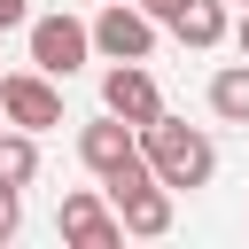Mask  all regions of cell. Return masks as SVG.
<instances>
[{"label":"cell","instance_id":"obj_1","mask_svg":"<svg viewBox=\"0 0 249 249\" xmlns=\"http://www.w3.org/2000/svg\"><path fill=\"white\" fill-rule=\"evenodd\" d=\"M140 163H148L171 195H187V187H210L218 148H210V132H195V124H179V117H148V124H140Z\"/></svg>","mask_w":249,"mask_h":249},{"label":"cell","instance_id":"obj_2","mask_svg":"<svg viewBox=\"0 0 249 249\" xmlns=\"http://www.w3.org/2000/svg\"><path fill=\"white\" fill-rule=\"evenodd\" d=\"M109 187V202H117V226L124 233H171V187L148 171V163H132V171H117V179H101Z\"/></svg>","mask_w":249,"mask_h":249},{"label":"cell","instance_id":"obj_3","mask_svg":"<svg viewBox=\"0 0 249 249\" xmlns=\"http://www.w3.org/2000/svg\"><path fill=\"white\" fill-rule=\"evenodd\" d=\"M86 54H93V31H86L78 16H31V70L70 78Z\"/></svg>","mask_w":249,"mask_h":249},{"label":"cell","instance_id":"obj_4","mask_svg":"<svg viewBox=\"0 0 249 249\" xmlns=\"http://www.w3.org/2000/svg\"><path fill=\"white\" fill-rule=\"evenodd\" d=\"M86 31H93V47H101L109 62H148V47H156V16L132 8V0H109Z\"/></svg>","mask_w":249,"mask_h":249},{"label":"cell","instance_id":"obj_5","mask_svg":"<svg viewBox=\"0 0 249 249\" xmlns=\"http://www.w3.org/2000/svg\"><path fill=\"white\" fill-rule=\"evenodd\" d=\"M0 117L23 124V132L62 124V93H54V78H47V70H8V78H0Z\"/></svg>","mask_w":249,"mask_h":249},{"label":"cell","instance_id":"obj_6","mask_svg":"<svg viewBox=\"0 0 249 249\" xmlns=\"http://www.w3.org/2000/svg\"><path fill=\"white\" fill-rule=\"evenodd\" d=\"M78 163H86L93 179H117V171H132V163H140V132H132L124 117H109V109H101V124H86V132H78Z\"/></svg>","mask_w":249,"mask_h":249},{"label":"cell","instance_id":"obj_7","mask_svg":"<svg viewBox=\"0 0 249 249\" xmlns=\"http://www.w3.org/2000/svg\"><path fill=\"white\" fill-rule=\"evenodd\" d=\"M101 109H109V117H124L132 132H140L148 117H163V93H156L148 62H117V70L101 78Z\"/></svg>","mask_w":249,"mask_h":249},{"label":"cell","instance_id":"obj_8","mask_svg":"<svg viewBox=\"0 0 249 249\" xmlns=\"http://www.w3.org/2000/svg\"><path fill=\"white\" fill-rule=\"evenodd\" d=\"M62 241H78V249H117L124 226H117V210H109L93 187H78V195H62Z\"/></svg>","mask_w":249,"mask_h":249},{"label":"cell","instance_id":"obj_9","mask_svg":"<svg viewBox=\"0 0 249 249\" xmlns=\"http://www.w3.org/2000/svg\"><path fill=\"white\" fill-rule=\"evenodd\" d=\"M163 23H171L179 47H218V39H226V0H179Z\"/></svg>","mask_w":249,"mask_h":249},{"label":"cell","instance_id":"obj_10","mask_svg":"<svg viewBox=\"0 0 249 249\" xmlns=\"http://www.w3.org/2000/svg\"><path fill=\"white\" fill-rule=\"evenodd\" d=\"M39 179V140L23 124H0V187H31Z\"/></svg>","mask_w":249,"mask_h":249},{"label":"cell","instance_id":"obj_11","mask_svg":"<svg viewBox=\"0 0 249 249\" xmlns=\"http://www.w3.org/2000/svg\"><path fill=\"white\" fill-rule=\"evenodd\" d=\"M210 109H218L226 124H249V62H226V70L210 78Z\"/></svg>","mask_w":249,"mask_h":249},{"label":"cell","instance_id":"obj_12","mask_svg":"<svg viewBox=\"0 0 249 249\" xmlns=\"http://www.w3.org/2000/svg\"><path fill=\"white\" fill-rule=\"evenodd\" d=\"M16 226H23V202H16V187H0V241H16Z\"/></svg>","mask_w":249,"mask_h":249},{"label":"cell","instance_id":"obj_13","mask_svg":"<svg viewBox=\"0 0 249 249\" xmlns=\"http://www.w3.org/2000/svg\"><path fill=\"white\" fill-rule=\"evenodd\" d=\"M16 23H31V0H0V31H16Z\"/></svg>","mask_w":249,"mask_h":249},{"label":"cell","instance_id":"obj_14","mask_svg":"<svg viewBox=\"0 0 249 249\" xmlns=\"http://www.w3.org/2000/svg\"><path fill=\"white\" fill-rule=\"evenodd\" d=\"M132 8H148V16H156V23H163V16H171V8H179V0H132Z\"/></svg>","mask_w":249,"mask_h":249},{"label":"cell","instance_id":"obj_15","mask_svg":"<svg viewBox=\"0 0 249 249\" xmlns=\"http://www.w3.org/2000/svg\"><path fill=\"white\" fill-rule=\"evenodd\" d=\"M233 47H241V62H249V16H241V23H233Z\"/></svg>","mask_w":249,"mask_h":249},{"label":"cell","instance_id":"obj_16","mask_svg":"<svg viewBox=\"0 0 249 249\" xmlns=\"http://www.w3.org/2000/svg\"><path fill=\"white\" fill-rule=\"evenodd\" d=\"M0 124H8V117H0Z\"/></svg>","mask_w":249,"mask_h":249}]
</instances>
